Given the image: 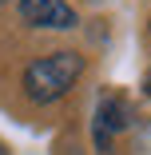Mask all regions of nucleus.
<instances>
[{
  "label": "nucleus",
  "instance_id": "nucleus-1",
  "mask_svg": "<svg viewBox=\"0 0 151 155\" xmlns=\"http://www.w3.org/2000/svg\"><path fill=\"white\" fill-rule=\"evenodd\" d=\"M84 76V56L80 52H48L24 68V96L32 104H56L68 96L76 80Z\"/></svg>",
  "mask_w": 151,
  "mask_h": 155
},
{
  "label": "nucleus",
  "instance_id": "nucleus-6",
  "mask_svg": "<svg viewBox=\"0 0 151 155\" xmlns=\"http://www.w3.org/2000/svg\"><path fill=\"white\" fill-rule=\"evenodd\" d=\"M0 4H4V0H0Z\"/></svg>",
  "mask_w": 151,
  "mask_h": 155
},
{
  "label": "nucleus",
  "instance_id": "nucleus-2",
  "mask_svg": "<svg viewBox=\"0 0 151 155\" xmlns=\"http://www.w3.org/2000/svg\"><path fill=\"white\" fill-rule=\"evenodd\" d=\"M20 20L32 28H76L80 16L68 0H20Z\"/></svg>",
  "mask_w": 151,
  "mask_h": 155
},
{
  "label": "nucleus",
  "instance_id": "nucleus-3",
  "mask_svg": "<svg viewBox=\"0 0 151 155\" xmlns=\"http://www.w3.org/2000/svg\"><path fill=\"white\" fill-rule=\"evenodd\" d=\"M127 123H131V111H127V104L119 100V96L100 100V107H96V147L107 151V147H111V135L123 131Z\"/></svg>",
  "mask_w": 151,
  "mask_h": 155
},
{
  "label": "nucleus",
  "instance_id": "nucleus-5",
  "mask_svg": "<svg viewBox=\"0 0 151 155\" xmlns=\"http://www.w3.org/2000/svg\"><path fill=\"white\" fill-rule=\"evenodd\" d=\"M0 155H8V147H4V143H0Z\"/></svg>",
  "mask_w": 151,
  "mask_h": 155
},
{
  "label": "nucleus",
  "instance_id": "nucleus-4",
  "mask_svg": "<svg viewBox=\"0 0 151 155\" xmlns=\"http://www.w3.org/2000/svg\"><path fill=\"white\" fill-rule=\"evenodd\" d=\"M143 91H147V96H151V72L143 76Z\"/></svg>",
  "mask_w": 151,
  "mask_h": 155
}]
</instances>
